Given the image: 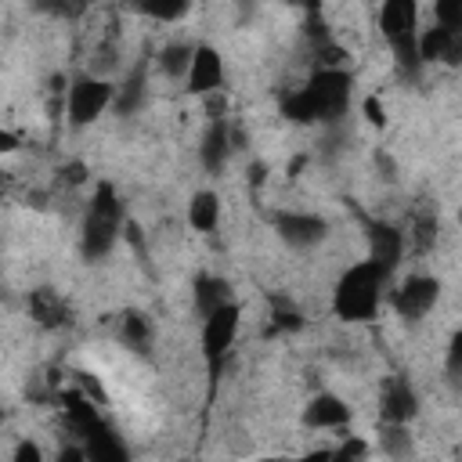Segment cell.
I'll use <instances>...</instances> for the list:
<instances>
[{
    "instance_id": "cell-30",
    "label": "cell",
    "mask_w": 462,
    "mask_h": 462,
    "mask_svg": "<svg viewBox=\"0 0 462 462\" xmlns=\"http://www.w3.org/2000/svg\"><path fill=\"white\" fill-rule=\"evenodd\" d=\"M458 220H462V213H458Z\"/></svg>"
},
{
    "instance_id": "cell-21",
    "label": "cell",
    "mask_w": 462,
    "mask_h": 462,
    "mask_svg": "<svg viewBox=\"0 0 462 462\" xmlns=\"http://www.w3.org/2000/svg\"><path fill=\"white\" fill-rule=\"evenodd\" d=\"M134 7L155 22H180L191 7V0H134Z\"/></svg>"
},
{
    "instance_id": "cell-24",
    "label": "cell",
    "mask_w": 462,
    "mask_h": 462,
    "mask_svg": "<svg viewBox=\"0 0 462 462\" xmlns=\"http://www.w3.org/2000/svg\"><path fill=\"white\" fill-rule=\"evenodd\" d=\"M383 448H386L390 455H411V440H408L404 426L386 422V430H383Z\"/></svg>"
},
{
    "instance_id": "cell-6",
    "label": "cell",
    "mask_w": 462,
    "mask_h": 462,
    "mask_svg": "<svg viewBox=\"0 0 462 462\" xmlns=\"http://www.w3.org/2000/svg\"><path fill=\"white\" fill-rule=\"evenodd\" d=\"M112 101H116L112 83H105L97 76H79L69 87V123L72 126H90Z\"/></svg>"
},
{
    "instance_id": "cell-19",
    "label": "cell",
    "mask_w": 462,
    "mask_h": 462,
    "mask_svg": "<svg viewBox=\"0 0 462 462\" xmlns=\"http://www.w3.org/2000/svg\"><path fill=\"white\" fill-rule=\"evenodd\" d=\"M119 339H123L134 354H148V350H152V321H148V314L126 310V314L119 318Z\"/></svg>"
},
{
    "instance_id": "cell-23",
    "label": "cell",
    "mask_w": 462,
    "mask_h": 462,
    "mask_svg": "<svg viewBox=\"0 0 462 462\" xmlns=\"http://www.w3.org/2000/svg\"><path fill=\"white\" fill-rule=\"evenodd\" d=\"M433 18L437 25L462 32V0H433Z\"/></svg>"
},
{
    "instance_id": "cell-22",
    "label": "cell",
    "mask_w": 462,
    "mask_h": 462,
    "mask_svg": "<svg viewBox=\"0 0 462 462\" xmlns=\"http://www.w3.org/2000/svg\"><path fill=\"white\" fill-rule=\"evenodd\" d=\"M191 54H195V47H188V43H170V47H162L159 65H162L166 76H188V69H191Z\"/></svg>"
},
{
    "instance_id": "cell-15",
    "label": "cell",
    "mask_w": 462,
    "mask_h": 462,
    "mask_svg": "<svg viewBox=\"0 0 462 462\" xmlns=\"http://www.w3.org/2000/svg\"><path fill=\"white\" fill-rule=\"evenodd\" d=\"M227 155H231V130H227L224 119H217V123H209V130L202 134L199 162H202L209 173H217V170L227 162Z\"/></svg>"
},
{
    "instance_id": "cell-27",
    "label": "cell",
    "mask_w": 462,
    "mask_h": 462,
    "mask_svg": "<svg viewBox=\"0 0 462 462\" xmlns=\"http://www.w3.org/2000/svg\"><path fill=\"white\" fill-rule=\"evenodd\" d=\"M43 455H40V448L36 444H29V440H22L18 448H14V462H40Z\"/></svg>"
},
{
    "instance_id": "cell-29",
    "label": "cell",
    "mask_w": 462,
    "mask_h": 462,
    "mask_svg": "<svg viewBox=\"0 0 462 462\" xmlns=\"http://www.w3.org/2000/svg\"><path fill=\"white\" fill-rule=\"evenodd\" d=\"M365 451H368V448H365L361 440H350V444H343L336 455H339V458H357V455H365Z\"/></svg>"
},
{
    "instance_id": "cell-12",
    "label": "cell",
    "mask_w": 462,
    "mask_h": 462,
    "mask_svg": "<svg viewBox=\"0 0 462 462\" xmlns=\"http://www.w3.org/2000/svg\"><path fill=\"white\" fill-rule=\"evenodd\" d=\"M303 426L307 430H346L350 426V408L336 393H318L303 404Z\"/></svg>"
},
{
    "instance_id": "cell-2",
    "label": "cell",
    "mask_w": 462,
    "mask_h": 462,
    "mask_svg": "<svg viewBox=\"0 0 462 462\" xmlns=\"http://www.w3.org/2000/svg\"><path fill=\"white\" fill-rule=\"evenodd\" d=\"M386 278L390 274L375 260L350 263L339 274L336 289H332V310H336V318H343V321H368V318H375V310L383 303Z\"/></svg>"
},
{
    "instance_id": "cell-1",
    "label": "cell",
    "mask_w": 462,
    "mask_h": 462,
    "mask_svg": "<svg viewBox=\"0 0 462 462\" xmlns=\"http://www.w3.org/2000/svg\"><path fill=\"white\" fill-rule=\"evenodd\" d=\"M350 83L346 69H318L307 87L282 101V112L296 123H339L350 105Z\"/></svg>"
},
{
    "instance_id": "cell-17",
    "label": "cell",
    "mask_w": 462,
    "mask_h": 462,
    "mask_svg": "<svg viewBox=\"0 0 462 462\" xmlns=\"http://www.w3.org/2000/svg\"><path fill=\"white\" fill-rule=\"evenodd\" d=\"M227 303H231V289H227L224 278H213V274L195 278V310H199V318H209L213 310H220Z\"/></svg>"
},
{
    "instance_id": "cell-18",
    "label": "cell",
    "mask_w": 462,
    "mask_h": 462,
    "mask_svg": "<svg viewBox=\"0 0 462 462\" xmlns=\"http://www.w3.org/2000/svg\"><path fill=\"white\" fill-rule=\"evenodd\" d=\"M144 87H148V69L144 65H137L119 87H116V112L119 116H134L141 105H144Z\"/></svg>"
},
{
    "instance_id": "cell-11",
    "label": "cell",
    "mask_w": 462,
    "mask_h": 462,
    "mask_svg": "<svg viewBox=\"0 0 462 462\" xmlns=\"http://www.w3.org/2000/svg\"><path fill=\"white\" fill-rule=\"evenodd\" d=\"M224 83V58L217 47L202 43L191 54V69H188V90L191 94H213Z\"/></svg>"
},
{
    "instance_id": "cell-3",
    "label": "cell",
    "mask_w": 462,
    "mask_h": 462,
    "mask_svg": "<svg viewBox=\"0 0 462 462\" xmlns=\"http://www.w3.org/2000/svg\"><path fill=\"white\" fill-rule=\"evenodd\" d=\"M119 227H123V206H119V195L108 180H101L94 188V199L87 206V217H83V231H79V249L87 260H101L112 253L116 238H119Z\"/></svg>"
},
{
    "instance_id": "cell-13",
    "label": "cell",
    "mask_w": 462,
    "mask_h": 462,
    "mask_svg": "<svg viewBox=\"0 0 462 462\" xmlns=\"http://www.w3.org/2000/svg\"><path fill=\"white\" fill-rule=\"evenodd\" d=\"M419 58L426 61H444V65H458L462 61V32H451L444 25H433L426 32H419Z\"/></svg>"
},
{
    "instance_id": "cell-7",
    "label": "cell",
    "mask_w": 462,
    "mask_h": 462,
    "mask_svg": "<svg viewBox=\"0 0 462 462\" xmlns=\"http://www.w3.org/2000/svg\"><path fill=\"white\" fill-rule=\"evenodd\" d=\"M437 300H440V282L430 278V274H411V278H404L393 289V300L390 303H393V310L404 321H419V318H426L437 307Z\"/></svg>"
},
{
    "instance_id": "cell-14",
    "label": "cell",
    "mask_w": 462,
    "mask_h": 462,
    "mask_svg": "<svg viewBox=\"0 0 462 462\" xmlns=\"http://www.w3.org/2000/svg\"><path fill=\"white\" fill-rule=\"evenodd\" d=\"M29 318L43 328H61V325H69V307L54 289L43 285V289L29 292Z\"/></svg>"
},
{
    "instance_id": "cell-10",
    "label": "cell",
    "mask_w": 462,
    "mask_h": 462,
    "mask_svg": "<svg viewBox=\"0 0 462 462\" xmlns=\"http://www.w3.org/2000/svg\"><path fill=\"white\" fill-rule=\"evenodd\" d=\"M365 238H368V260H375L386 274H393V267L404 256V235L386 220H365Z\"/></svg>"
},
{
    "instance_id": "cell-26",
    "label": "cell",
    "mask_w": 462,
    "mask_h": 462,
    "mask_svg": "<svg viewBox=\"0 0 462 462\" xmlns=\"http://www.w3.org/2000/svg\"><path fill=\"white\" fill-rule=\"evenodd\" d=\"M433 238H437V220H433V217H422V220L415 224V249L426 253V249L433 245Z\"/></svg>"
},
{
    "instance_id": "cell-25",
    "label": "cell",
    "mask_w": 462,
    "mask_h": 462,
    "mask_svg": "<svg viewBox=\"0 0 462 462\" xmlns=\"http://www.w3.org/2000/svg\"><path fill=\"white\" fill-rule=\"evenodd\" d=\"M444 365H448V375H451V383H458V386H462V328H458V332H451Z\"/></svg>"
},
{
    "instance_id": "cell-28",
    "label": "cell",
    "mask_w": 462,
    "mask_h": 462,
    "mask_svg": "<svg viewBox=\"0 0 462 462\" xmlns=\"http://www.w3.org/2000/svg\"><path fill=\"white\" fill-rule=\"evenodd\" d=\"M365 116H368V123H375V126H386V116H383V105H379L375 97H368V101H365Z\"/></svg>"
},
{
    "instance_id": "cell-5",
    "label": "cell",
    "mask_w": 462,
    "mask_h": 462,
    "mask_svg": "<svg viewBox=\"0 0 462 462\" xmlns=\"http://www.w3.org/2000/svg\"><path fill=\"white\" fill-rule=\"evenodd\" d=\"M235 336H238V303L231 300L227 307L213 310L209 318H202V357L209 365V383L217 386L220 379V365L224 357L231 354L235 346Z\"/></svg>"
},
{
    "instance_id": "cell-20",
    "label": "cell",
    "mask_w": 462,
    "mask_h": 462,
    "mask_svg": "<svg viewBox=\"0 0 462 462\" xmlns=\"http://www.w3.org/2000/svg\"><path fill=\"white\" fill-rule=\"evenodd\" d=\"M220 220V199L213 191H195L188 202V224L195 231H213Z\"/></svg>"
},
{
    "instance_id": "cell-8",
    "label": "cell",
    "mask_w": 462,
    "mask_h": 462,
    "mask_svg": "<svg viewBox=\"0 0 462 462\" xmlns=\"http://www.w3.org/2000/svg\"><path fill=\"white\" fill-rule=\"evenodd\" d=\"M274 231L292 249H310L328 235V220L318 213H274Z\"/></svg>"
},
{
    "instance_id": "cell-16",
    "label": "cell",
    "mask_w": 462,
    "mask_h": 462,
    "mask_svg": "<svg viewBox=\"0 0 462 462\" xmlns=\"http://www.w3.org/2000/svg\"><path fill=\"white\" fill-rule=\"evenodd\" d=\"M83 440H87V458H94V462H126L130 458V451L119 444V437L105 426V422H97L94 430H87L83 433Z\"/></svg>"
},
{
    "instance_id": "cell-9",
    "label": "cell",
    "mask_w": 462,
    "mask_h": 462,
    "mask_svg": "<svg viewBox=\"0 0 462 462\" xmlns=\"http://www.w3.org/2000/svg\"><path fill=\"white\" fill-rule=\"evenodd\" d=\"M379 415H383V422H397V426H408L419 415V397H415V390H411V383L404 375H390L383 383Z\"/></svg>"
},
{
    "instance_id": "cell-4",
    "label": "cell",
    "mask_w": 462,
    "mask_h": 462,
    "mask_svg": "<svg viewBox=\"0 0 462 462\" xmlns=\"http://www.w3.org/2000/svg\"><path fill=\"white\" fill-rule=\"evenodd\" d=\"M379 29H383V40L393 51V61L404 69V76H415L422 69V58H419V0H383L379 4Z\"/></svg>"
}]
</instances>
